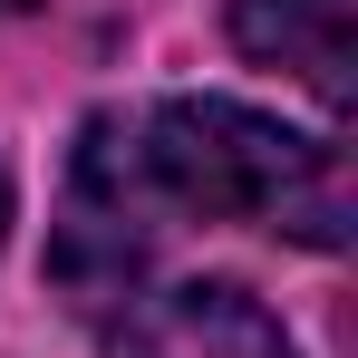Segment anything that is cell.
Instances as JSON below:
<instances>
[{
	"label": "cell",
	"mask_w": 358,
	"mask_h": 358,
	"mask_svg": "<svg viewBox=\"0 0 358 358\" xmlns=\"http://www.w3.org/2000/svg\"><path fill=\"white\" fill-rule=\"evenodd\" d=\"M349 213V155L329 136H300L242 97H155L78 136L59 281L87 300H136L145 252L184 223H271L310 252H339Z\"/></svg>",
	"instance_id": "obj_1"
},
{
	"label": "cell",
	"mask_w": 358,
	"mask_h": 358,
	"mask_svg": "<svg viewBox=\"0 0 358 358\" xmlns=\"http://www.w3.org/2000/svg\"><path fill=\"white\" fill-rule=\"evenodd\" d=\"M107 358H300V349L242 281H175V291L126 300Z\"/></svg>",
	"instance_id": "obj_2"
},
{
	"label": "cell",
	"mask_w": 358,
	"mask_h": 358,
	"mask_svg": "<svg viewBox=\"0 0 358 358\" xmlns=\"http://www.w3.org/2000/svg\"><path fill=\"white\" fill-rule=\"evenodd\" d=\"M242 59L300 78L320 107L358 97V0H233Z\"/></svg>",
	"instance_id": "obj_3"
},
{
	"label": "cell",
	"mask_w": 358,
	"mask_h": 358,
	"mask_svg": "<svg viewBox=\"0 0 358 358\" xmlns=\"http://www.w3.org/2000/svg\"><path fill=\"white\" fill-rule=\"evenodd\" d=\"M20 10H29V0H0V20H20Z\"/></svg>",
	"instance_id": "obj_4"
},
{
	"label": "cell",
	"mask_w": 358,
	"mask_h": 358,
	"mask_svg": "<svg viewBox=\"0 0 358 358\" xmlns=\"http://www.w3.org/2000/svg\"><path fill=\"white\" fill-rule=\"evenodd\" d=\"M0 223H10V184H0Z\"/></svg>",
	"instance_id": "obj_5"
}]
</instances>
